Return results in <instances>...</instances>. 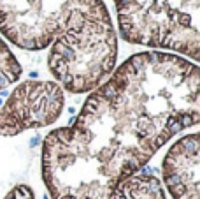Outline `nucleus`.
<instances>
[{
    "label": "nucleus",
    "mask_w": 200,
    "mask_h": 199,
    "mask_svg": "<svg viewBox=\"0 0 200 199\" xmlns=\"http://www.w3.org/2000/svg\"><path fill=\"white\" fill-rule=\"evenodd\" d=\"M4 199H35V194L30 185L21 183V185H16L14 189H11Z\"/></svg>",
    "instance_id": "8"
},
{
    "label": "nucleus",
    "mask_w": 200,
    "mask_h": 199,
    "mask_svg": "<svg viewBox=\"0 0 200 199\" xmlns=\"http://www.w3.org/2000/svg\"><path fill=\"white\" fill-rule=\"evenodd\" d=\"M65 106V92L56 81L19 83L0 107V136H18L55 123Z\"/></svg>",
    "instance_id": "4"
},
{
    "label": "nucleus",
    "mask_w": 200,
    "mask_h": 199,
    "mask_svg": "<svg viewBox=\"0 0 200 199\" xmlns=\"http://www.w3.org/2000/svg\"><path fill=\"white\" fill-rule=\"evenodd\" d=\"M21 76V65L5 41L0 37V90L16 83Z\"/></svg>",
    "instance_id": "7"
},
{
    "label": "nucleus",
    "mask_w": 200,
    "mask_h": 199,
    "mask_svg": "<svg viewBox=\"0 0 200 199\" xmlns=\"http://www.w3.org/2000/svg\"><path fill=\"white\" fill-rule=\"evenodd\" d=\"M162 171L174 199H198L200 138L197 132L181 138L169 148Z\"/></svg>",
    "instance_id": "5"
},
{
    "label": "nucleus",
    "mask_w": 200,
    "mask_h": 199,
    "mask_svg": "<svg viewBox=\"0 0 200 199\" xmlns=\"http://www.w3.org/2000/svg\"><path fill=\"white\" fill-rule=\"evenodd\" d=\"M0 34L28 51L49 48L63 92L86 94L114 72L118 37L104 0H0Z\"/></svg>",
    "instance_id": "2"
},
{
    "label": "nucleus",
    "mask_w": 200,
    "mask_h": 199,
    "mask_svg": "<svg viewBox=\"0 0 200 199\" xmlns=\"http://www.w3.org/2000/svg\"><path fill=\"white\" fill-rule=\"evenodd\" d=\"M121 37L130 44L165 48L200 58V0H113Z\"/></svg>",
    "instance_id": "3"
},
{
    "label": "nucleus",
    "mask_w": 200,
    "mask_h": 199,
    "mask_svg": "<svg viewBox=\"0 0 200 199\" xmlns=\"http://www.w3.org/2000/svg\"><path fill=\"white\" fill-rule=\"evenodd\" d=\"M107 199H165V192L156 176L141 169L123 178Z\"/></svg>",
    "instance_id": "6"
},
{
    "label": "nucleus",
    "mask_w": 200,
    "mask_h": 199,
    "mask_svg": "<svg viewBox=\"0 0 200 199\" xmlns=\"http://www.w3.org/2000/svg\"><path fill=\"white\" fill-rule=\"evenodd\" d=\"M198 120V65L174 53H137L90 94L70 125L46 136V189L51 199H107Z\"/></svg>",
    "instance_id": "1"
}]
</instances>
